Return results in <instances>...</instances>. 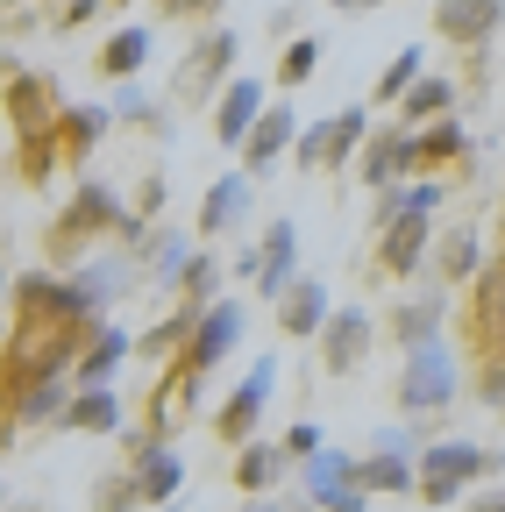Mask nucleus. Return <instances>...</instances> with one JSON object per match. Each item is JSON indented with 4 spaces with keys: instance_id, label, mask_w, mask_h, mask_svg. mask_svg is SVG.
<instances>
[{
    "instance_id": "f3484780",
    "label": "nucleus",
    "mask_w": 505,
    "mask_h": 512,
    "mask_svg": "<svg viewBox=\"0 0 505 512\" xmlns=\"http://www.w3.org/2000/svg\"><path fill=\"white\" fill-rule=\"evenodd\" d=\"M249 200H257V178H249L242 164H235V171H221V178L207 185L200 235H228V228H242V221H249Z\"/></svg>"
},
{
    "instance_id": "393cba45",
    "label": "nucleus",
    "mask_w": 505,
    "mask_h": 512,
    "mask_svg": "<svg viewBox=\"0 0 505 512\" xmlns=\"http://www.w3.org/2000/svg\"><path fill=\"white\" fill-rule=\"evenodd\" d=\"M441 200H449V185H441V178H406L392 192H377V228H392L399 214H434Z\"/></svg>"
},
{
    "instance_id": "4468645a",
    "label": "nucleus",
    "mask_w": 505,
    "mask_h": 512,
    "mask_svg": "<svg viewBox=\"0 0 505 512\" xmlns=\"http://www.w3.org/2000/svg\"><path fill=\"white\" fill-rule=\"evenodd\" d=\"M292 285H299V228H292V214H278L264 228V242H257V292L285 299Z\"/></svg>"
},
{
    "instance_id": "6ab92c4d",
    "label": "nucleus",
    "mask_w": 505,
    "mask_h": 512,
    "mask_svg": "<svg viewBox=\"0 0 505 512\" xmlns=\"http://www.w3.org/2000/svg\"><path fill=\"white\" fill-rule=\"evenodd\" d=\"M292 143H299V121H292V107H271L257 128H249V143H242V171H249V178H264V171H271V164H278Z\"/></svg>"
},
{
    "instance_id": "4be33fe9",
    "label": "nucleus",
    "mask_w": 505,
    "mask_h": 512,
    "mask_svg": "<svg viewBox=\"0 0 505 512\" xmlns=\"http://www.w3.org/2000/svg\"><path fill=\"white\" fill-rule=\"evenodd\" d=\"M129 349H136V335H129V328H114V320H107V328H100V335L86 342L79 370H72V377H79V392H86V384H114V370L129 363Z\"/></svg>"
},
{
    "instance_id": "c85d7f7f",
    "label": "nucleus",
    "mask_w": 505,
    "mask_h": 512,
    "mask_svg": "<svg viewBox=\"0 0 505 512\" xmlns=\"http://www.w3.org/2000/svg\"><path fill=\"white\" fill-rule=\"evenodd\" d=\"M200 313H207V306H185V299H178V313H164L136 349H143V356H171V349L185 356V342H193V328H200Z\"/></svg>"
},
{
    "instance_id": "7c9ffc66",
    "label": "nucleus",
    "mask_w": 505,
    "mask_h": 512,
    "mask_svg": "<svg viewBox=\"0 0 505 512\" xmlns=\"http://www.w3.org/2000/svg\"><path fill=\"white\" fill-rule=\"evenodd\" d=\"M143 256H150V278H157V285H185V271H193V256H200V249L185 242V235H150Z\"/></svg>"
},
{
    "instance_id": "58836bf2",
    "label": "nucleus",
    "mask_w": 505,
    "mask_h": 512,
    "mask_svg": "<svg viewBox=\"0 0 505 512\" xmlns=\"http://www.w3.org/2000/svg\"><path fill=\"white\" fill-rule=\"evenodd\" d=\"M114 114H121V121H136V128H164V100H150L143 86H121Z\"/></svg>"
},
{
    "instance_id": "4c0bfd02",
    "label": "nucleus",
    "mask_w": 505,
    "mask_h": 512,
    "mask_svg": "<svg viewBox=\"0 0 505 512\" xmlns=\"http://www.w3.org/2000/svg\"><path fill=\"white\" fill-rule=\"evenodd\" d=\"M214 285H221V264H214V256H193V271H185L178 299H185V306H214Z\"/></svg>"
},
{
    "instance_id": "79ce46f5",
    "label": "nucleus",
    "mask_w": 505,
    "mask_h": 512,
    "mask_svg": "<svg viewBox=\"0 0 505 512\" xmlns=\"http://www.w3.org/2000/svg\"><path fill=\"white\" fill-rule=\"evenodd\" d=\"M321 448H328V434L313 427V420H299V427L285 434V456H292V463H313V456H321Z\"/></svg>"
},
{
    "instance_id": "ddd939ff",
    "label": "nucleus",
    "mask_w": 505,
    "mask_h": 512,
    "mask_svg": "<svg viewBox=\"0 0 505 512\" xmlns=\"http://www.w3.org/2000/svg\"><path fill=\"white\" fill-rule=\"evenodd\" d=\"M57 114H65V100L50 93V79H36V72H15V79H8V121H15L22 143L57 136Z\"/></svg>"
},
{
    "instance_id": "6e6552de",
    "label": "nucleus",
    "mask_w": 505,
    "mask_h": 512,
    "mask_svg": "<svg viewBox=\"0 0 505 512\" xmlns=\"http://www.w3.org/2000/svg\"><path fill=\"white\" fill-rule=\"evenodd\" d=\"M356 178L370 192H392V185L420 178V136H413V128H370V143L356 157Z\"/></svg>"
},
{
    "instance_id": "cd10ccee",
    "label": "nucleus",
    "mask_w": 505,
    "mask_h": 512,
    "mask_svg": "<svg viewBox=\"0 0 505 512\" xmlns=\"http://www.w3.org/2000/svg\"><path fill=\"white\" fill-rule=\"evenodd\" d=\"M434 164H470V128L456 114L434 121V128H420V171H434Z\"/></svg>"
},
{
    "instance_id": "473e14b6",
    "label": "nucleus",
    "mask_w": 505,
    "mask_h": 512,
    "mask_svg": "<svg viewBox=\"0 0 505 512\" xmlns=\"http://www.w3.org/2000/svg\"><path fill=\"white\" fill-rule=\"evenodd\" d=\"M420 79H427V57H420V43H406V50L385 64V79H377V100H385V107H399V100H406Z\"/></svg>"
},
{
    "instance_id": "7ed1b4c3",
    "label": "nucleus",
    "mask_w": 505,
    "mask_h": 512,
    "mask_svg": "<svg viewBox=\"0 0 505 512\" xmlns=\"http://www.w3.org/2000/svg\"><path fill=\"white\" fill-rule=\"evenodd\" d=\"M235 79V29H200V43L178 57L171 72V100L178 107H214Z\"/></svg>"
},
{
    "instance_id": "72a5a7b5",
    "label": "nucleus",
    "mask_w": 505,
    "mask_h": 512,
    "mask_svg": "<svg viewBox=\"0 0 505 512\" xmlns=\"http://www.w3.org/2000/svg\"><path fill=\"white\" fill-rule=\"evenodd\" d=\"M434 264H441V278H449V285H463V278H477L484 249H477L470 228H449V235H441V256H434Z\"/></svg>"
},
{
    "instance_id": "39448f33",
    "label": "nucleus",
    "mask_w": 505,
    "mask_h": 512,
    "mask_svg": "<svg viewBox=\"0 0 505 512\" xmlns=\"http://www.w3.org/2000/svg\"><path fill=\"white\" fill-rule=\"evenodd\" d=\"M242 328H249V313H242L235 299H214V306L200 313V328H193V342H185V356H178L171 370H185V384H193V392H200V377H207V370H221V363L235 356Z\"/></svg>"
},
{
    "instance_id": "a19ab883",
    "label": "nucleus",
    "mask_w": 505,
    "mask_h": 512,
    "mask_svg": "<svg viewBox=\"0 0 505 512\" xmlns=\"http://www.w3.org/2000/svg\"><path fill=\"white\" fill-rule=\"evenodd\" d=\"M420 448H427V441H420L413 427H377V441H370V456H413V463H420Z\"/></svg>"
},
{
    "instance_id": "423d86ee",
    "label": "nucleus",
    "mask_w": 505,
    "mask_h": 512,
    "mask_svg": "<svg viewBox=\"0 0 505 512\" xmlns=\"http://www.w3.org/2000/svg\"><path fill=\"white\" fill-rule=\"evenodd\" d=\"M299 491L321 505V512H363L370 491H363V456L349 448H321L313 463H299Z\"/></svg>"
},
{
    "instance_id": "c03bdc74",
    "label": "nucleus",
    "mask_w": 505,
    "mask_h": 512,
    "mask_svg": "<svg viewBox=\"0 0 505 512\" xmlns=\"http://www.w3.org/2000/svg\"><path fill=\"white\" fill-rule=\"evenodd\" d=\"M157 8H164V15H178V22H214L228 0H157Z\"/></svg>"
},
{
    "instance_id": "f257e3e1",
    "label": "nucleus",
    "mask_w": 505,
    "mask_h": 512,
    "mask_svg": "<svg viewBox=\"0 0 505 512\" xmlns=\"http://www.w3.org/2000/svg\"><path fill=\"white\" fill-rule=\"evenodd\" d=\"M491 470H505V448H477L463 434H441L420 448V491L413 498L427 512H449V505H463V484H484Z\"/></svg>"
},
{
    "instance_id": "5701e85b",
    "label": "nucleus",
    "mask_w": 505,
    "mask_h": 512,
    "mask_svg": "<svg viewBox=\"0 0 505 512\" xmlns=\"http://www.w3.org/2000/svg\"><path fill=\"white\" fill-rule=\"evenodd\" d=\"M449 114H456V79H434V72L399 100V128H413V136L434 128V121H449Z\"/></svg>"
},
{
    "instance_id": "aec40b11",
    "label": "nucleus",
    "mask_w": 505,
    "mask_h": 512,
    "mask_svg": "<svg viewBox=\"0 0 505 512\" xmlns=\"http://www.w3.org/2000/svg\"><path fill=\"white\" fill-rule=\"evenodd\" d=\"M107 121H114V107H93V100H72L65 114H57V150H65L72 164H86V157L100 150V136H107Z\"/></svg>"
},
{
    "instance_id": "bb28decb",
    "label": "nucleus",
    "mask_w": 505,
    "mask_h": 512,
    "mask_svg": "<svg viewBox=\"0 0 505 512\" xmlns=\"http://www.w3.org/2000/svg\"><path fill=\"white\" fill-rule=\"evenodd\" d=\"M143 64H150V29H114V36L100 43V72H107L114 86H129Z\"/></svg>"
},
{
    "instance_id": "dca6fc26",
    "label": "nucleus",
    "mask_w": 505,
    "mask_h": 512,
    "mask_svg": "<svg viewBox=\"0 0 505 512\" xmlns=\"http://www.w3.org/2000/svg\"><path fill=\"white\" fill-rule=\"evenodd\" d=\"M264 114H271V100H264L257 79H228V93L214 100V136H221L228 150H242V143H249V128H257Z\"/></svg>"
},
{
    "instance_id": "1a4fd4ad",
    "label": "nucleus",
    "mask_w": 505,
    "mask_h": 512,
    "mask_svg": "<svg viewBox=\"0 0 505 512\" xmlns=\"http://www.w3.org/2000/svg\"><path fill=\"white\" fill-rule=\"evenodd\" d=\"M370 349H377V320L363 306H335V320L321 328V370L328 377H349V370L370 363Z\"/></svg>"
},
{
    "instance_id": "c756f323",
    "label": "nucleus",
    "mask_w": 505,
    "mask_h": 512,
    "mask_svg": "<svg viewBox=\"0 0 505 512\" xmlns=\"http://www.w3.org/2000/svg\"><path fill=\"white\" fill-rule=\"evenodd\" d=\"M65 406H72V392H65V377H43V384H29V392L8 406L22 427H36V420H65Z\"/></svg>"
},
{
    "instance_id": "a211bd4d",
    "label": "nucleus",
    "mask_w": 505,
    "mask_h": 512,
    "mask_svg": "<svg viewBox=\"0 0 505 512\" xmlns=\"http://www.w3.org/2000/svg\"><path fill=\"white\" fill-rule=\"evenodd\" d=\"M328 320H335V306H328V285H321V278H299V285L278 299V328H285L292 342H321Z\"/></svg>"
},
{
    "instance_id": "a18cd8bd",
    "label": "nucleus",
    "mask_w": 505,
    "mask_h": 512,
    "mask_svg": "<svg viewBox=\"0 0 505 512\" xmlns=\"http://www.w3.org/2000/svg\"><path fill=\"white\" fill-rule=\"evenodd\" d=\"M150 214H164V171H143V185H136V221H150Z\"/></svg>"
},
{
    "instance_id": "37998d69",
    "label": "nucleus",
    "mask_w": 505,
    "mask_h": 512,
    "mask_svg": "<svg viewBox=\"0 0 505 512\" xmlns=\"http://www.w3.org/2000/svg\"><path fill=\"white\" fill-rule=\"evenodd\" d=\"M477 399H484L491 413H505V356H491V363H484V377H477Z\"/></svg>"
},
{
    "instance_id": "864d4df0",
    "label": "nucleus",
    "mask_w": 505,
    "mask_h": 512,
    "mask_svg": "<svg viewBox=\"0 0 505 512\" xmlns=\"http://www.w3.org/2000/svg\"><path fill=\"white\" fill-rule=\"evenodd\" d=\"M0 491H8V484H0Z\"/></svg>"
},
{
    "instance_id": "8fccbe9b",
    "label": "nucleus",
    "mask_w": 505,
    "mask_h": 512,
    "mask_svg": "<svg viewBox=\"0 0 505 512\" xmlns=\"http://www.w3.org/2000/svg\"><path fill=\"white\" fill-rule=\"evenodd\" d=\"M328 8H342V15H370V8H385V0H328Z\"/></svg>"
},
{
    "instance_id": "09e8293b",
    "label": "nucleus",
    "mask_w": 505,
    "mask_h": 512,
    "mask_svg": "<svg viewBox=\"0 0 505 512\" xmlns=\"http://www.w3.org/2000/svg\"><path fill=\"white\" fill-rule=\"evenodd\" d=\"M463 512H505V484H484V491H470V498H463Z\"/></svg>"
},
{
    "instance_id": "603ef678",
    "label": "nucleus",
    "mask_w": 505,
    "mask_h": 512,
    "mask_svg": "<svg viewBox=\"0 0 505 512\" xmlns=\"http://www.w3.org/2000/svg\"><path fill=\"white\" fill-rule=\"evenodd\" d=\"M114 8H129V0H114Z\"/></svg>"
},
{
    "instance_id": "2f4dec72",
    "label": "nucleus",
    "mask_w": 505,
    "mask_h": 512,
    "mask_svg": "<svg viewBox=\"0 0 505 512\" xmlns=\"http://www.w3.org/2000/svg\"><path fill=\"white\" fill-rule=\"evenodd\" d=\"M363 491H420V463L413 456H363Z\"/></svg>"
},
{
    "instance_id": "c9c22d12",
    "label": "nucleus",
    "mask_w": 505,
    "mask_h": 512,
    "mask_svg": "<svg viewBox=\"0 0 505 512\" xmlns=\"http://www.w3.org/2000/svg\"><path fill=\"white\" fill-rule=\"evenodd\" d=\"M136 505H150V498H143V484H136V470H107V477H100L93 512H136Z\"/></svg>"
},
{
    "instance_id": "3c124183",
    "label": "nucleus",
    "mask_w": 505,
    "mask_h": 512,
    "mask_svg": "<svg viewBox=\"0 0 505 512\" xmlns=\"http://www.w3.org/2000/svg\"><path fill=\"white\" fill-rule=\"evenodd\" d=\"M0 292H8V264H0Z\"/></svg>"
},
{
    "instance_id": "ea45409f",
    "label": "nucleus",
    "mask_w": 505,
    "mask_h": 512,
    "mask_svg": "<svg viewBox=\"0 0 505 512\" xmlns=\"http://www.w3.org/2000/svg\"><path fill=\"white\" fill-rule=\"evenodd\" d=\"M50 292H57V278H50V271H22V278L8 285V299H15L22 313H43V306H50Z\"/></svg>"
},
{
    "instance_id": "f8f14e48",
    "label": "nucleus",
    "mask_w": 505,
    "mask_h": 512,
    "mask_svg": "<svg viewBox=\"0 0 505 512\" xmlns=\"http://www.w3.org/2000/svg\"><path fill=\"white\" fill-rule=\"evenodd\" d=\"M278 484H299V463L285 456V441H242L235 448V491L278 498Z\"/></svg>"
},
{
    "instance_id": "de8ad7c7",
    "label": "nucleus",
    "mask_w": 505,
    "mask_h": 512,
    "mask_svg": "<svg viewBox=\"0 0 505 512\" xmlns=\"http://www.w3.org/2000/svg\"><path fill=\"white\" fill-rule=\"evenodd\" d=\"M100 0H57V29H86Z\"/></svg>"
},
{
    "instance_id": "412c9836",
    "label": "nucleus",
    "mask_w": 505,
    "mask_h": 512,
    "mask_svg": "<svg viewBox=\"0 0 505 512\" xmlns=\"http://www.w3.org/2000/svg\"><path fill=\"white\" fill-rule=\"evenodd\" d=\"M441 328H449V306H441V299H406V306L385 320V335L399 342V356H406V349H427V342H441Z\"/></svg>"
},
{
    "instance_id": "b1692460",
    "label": "nucleus",
    "mask_w": 505,
    "mask_h": 512,
    "mask_svg": "<svg viewBox=\"0 0 505 512\" xmlns=\"http://www.w3.org/2000/svg\"><path fill=\"white\" fill-rule=\"evenodd\" d=\"M57 427H72V434H114L121 427V399H114V384H86V392H72L65 420Z\"/></svg>"
},
{
    "instance_id": "a878e982",
    "label": "nucleus",
    "mask_w": 505,
    "mask_h": 512,
    "mask_svg": "<svg viewBox=\"0 0 505 512\" xmlns=\"http://www.w3.org/2000/svg\"><path fill=\"white\" fill-rule=\"evenodd\" d=\"M72 278L86 285V299L107 313L121 292H129V256H79V264H72Z\"/></svg>"
},
{
    "instance_id": "20e7f679",
    "label": "nucleus",
    "mask_w": 505,
    "mask_h": 512,
    "mask_svg": "<svg viewBox=\"0 0 505 512\" xmlns=\"http://www.w3.org/2000/svg\"><path fill=\"white\" fill-rule=\"evenodd\" d=\"M456 349L449 342H427V349H406L399 356V406L406 413H441L456 399Z\"/></svg>"
},
{
    "instance_id": "49530a36",
    "label": "nucleus",
    "mask_w": 505,
    "mask_h": 512,
    "mask_svg": "<svg viewBox=\"0 0 505 512\" xmlns=\"http://www.w3.org/2000/svg\"><path fill=\"white\" fill-rule=\"evenodd\" d=\"M249 512H321V505H313V498H306V491L292 484L285 498H257V505H249Z\"/></svg>"
},
{
    "instance_id": "f03ea898",
    "label": "nucleus",
    "mask_w": 505,
    "mask_h": 512,
    "mask_svg": "<svg viewBox=\"0 0 505 512\" xmlns=\"http://www.w3.org/2000/svg\"><path fill=\"white\" fill-rule=\"evenodd\" d=\"M129 207H121V192H107L100 178H86L79 192H72V207L65 214H57L50 221V256H57V264H65V256H72V264H79V249L100 235V228H114V235H129Z\"/></svg>"
},
{
    "instance_id": "9d476101",
    "label": "nucleus",
    "mask_w": 505,
    "mask_h": 512,
    "mask_svg": "<svg viewBox=\"0 0 505 512\" xmlns=\"http://www.w3.org/2000/svg\"><path fill=\"white\" fill-rule=\"evenodd\" d=\"M505 29V0H434V36L456 50H484Z\"/></svg>"
},
{
    "instance_id": "0eeeda50",
    "label": "nucleus",
    "mask_w": 505,
    "mask_h": 512,
    "mask_svg": "<svg viewBox=\"0 0 505 512\" xmlns=\"http://www.w3.org/2000/svg\"><path fill=\"white\" fill-rule=\"evenodd\" d=\"M271 392H278V363L271 356H257L242 370V384L221 399V441L228 448H242V441H257V427H264V406H271Z\"/></svg>"
},
{
    "instance_id": "e433bc0d",
    "label": "nucleus",
    "mask_w": 505,
    "mask_h": 512,
    "mask_svg": "<svg viewBox=\"0 0 505 512\" xmlns=\"http://www.w3.org/2000/svg\"><path fill=\"white\" fill-rule=\"evenodd\" d=\"M328 157H335V114L328 121H306L299 143H292V164H306V171H328Z\"/></svg>"
},
{
    "instance_id": "9b49d317",
    "label": "nucleus",
    "mask_w": 505,
    "mask_h": 512,
    "mask_svg": "<svg viewBox=\"0 0 505 512\" xmlns=\"http://www.w3.org/2000/svg\"><path fill=\"white\" fill-rule=\"evenodd\" d=\"M129 470H136V484H143V498H150V505H178V491H185V456H178L171 441L136 434V448H129Z\"/></svg>"
},
{
    "instance_id": "f704fd0d",
    "label": "nucleus",
    "mask_w": 505,
    "mask_h": 512,
    "mask_svg": "<svg viewBox=\"0 0 505 512\" xmlns=\"http://www.w3.org/2000/svg\"><path fill=\"white\" fill-rule=\"evenodd\" d=\"M313 64H321V43H313V36H292V43L278 50V79H271V86H285V93L306 86V79H313Z\"/></svg>"
},
{
    "instance_id": "2eb2a0df",
    "label": "nucleus",
    "mask_w": 505,
    "mask_h": 512,
    "mask_svg": "<svg viewBox=\"0 0 505 512\" xmlns=\"http://www.w3.org/2000/svg\"><path fill=\"white\" fill-rule=\"evenodd\" d=\"M427 249H434V214H399L385 235H377V264L392 278H413L427 264Z\"/></svg>"
}]
</instances>
